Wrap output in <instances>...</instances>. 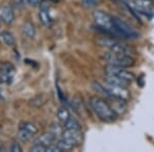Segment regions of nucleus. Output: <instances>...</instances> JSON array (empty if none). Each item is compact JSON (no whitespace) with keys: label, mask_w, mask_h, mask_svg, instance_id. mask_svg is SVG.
Returning <instances> with one entry per match:
<instances>
[{"label":"nucleus","mask_w":154,"mask_h":152,"mask_svg":"<svg viewBox=\"0 0 154 152\" xmlns=\"http://www.w3.org/2000/svg\"><path fill=\"white\" fill-rule=\"evenodd\" d=\"M93 17L98 30H100L101 32H103L105 34H108V35L123 38V36L119 33L118 30L116 29L115 25H114L112 16H110V14L105 11H97L94 12Z\"/></svg>","instance_id":"obj_1"},{"label":"nucleus","mask_w":154,"mask_h":152,"mask_svg":"<svg viewBox=\"0 0 154 152\" xmlns=\"http://www.w3.org/2000/svg\"><path fill=\"white\" fill-rule=\"evenodd\" d=\"M89 104H91V109L96 113V115L102 120L114 121L117 118L116 112L105 100L99 98V97H91L89 98Z\"/></svg>","instance_id":"obj_2"},{"label":"nucleus","mask_w":154,"mask_h":152,"mask_svg":"<svg viewBox=\"0 0 154 152\" xmlns=\"http://www.w3.org/2000/svg\"><path fill=\"white\" fill-rule=\"evenodd\" d=\"M82 139L80 129H65L62 133L61 139L57 142V145L62 151H70L74 147L79 145Z\"/></svg>","instance_id":"obj_3"},{"label":"nucleus","mask_w":154,"mask_h":152,"mask_svg":"<svg viewBox=\"0 0 154 152\" xmlns=\"http://www.w3.org/2000/svg\"><path fill=\"white\" fill-rule=\"evenodd\" d=\"M104 60L106 63L111 66L116 67H122V68H131L135 66L136 62L135 59L128 54H115V53H107L104 54Z\"/></svg>","instance_id":"obj_4"},{"label":"nucleus","mask_w":154,"mask_h":152,"mask_svg":"<svg viewBox=\"0 0 154 152\" xmlns=\"http://www.w3.org/2000/svg\"><path fill=\"white\" fill-rule=\"evenodd\" d=\"M98 43L101 46L105 47L111 53L115 54H128V56H133V49L130 46L125 45L122 42L116 40L112 38H107V37H101L98 39Z\"/></svg>","instance_id":"obj_5"},{"label":"nucleus","mask_w":154,"mask_h":152,"mask_svg":"<svg viewBox=\"0 0 154 152\" xmlns=\"http://www.w3.org/2000/svg\"><path fill=\"white\" fill-rule=\"evenodd\" d=\"M104 88L106 91V97L115 100H120V101H128L130 99V92L126 88H121V86L114 85V84L105 82L103 84Z\"/></svg>","instance_id":"obj_6"},{"label":"nucleus","mask_w":154,"mask_h":152,"mask_svg":"<svg viewBox=\"0 0 154 152\" xmlns=\"http://www.w3.org/2000/svg\"><path fill=\"white\" fill-rule=\"evenodd\" d=\"M104 71H105V75L117 77V78L128 81L130 83L135 79V74L130 70H126V68H122V67H116L108 65V66L105 67V70Z\"/></svg>","instance_id":"obj_7"},{"label":"nucleus","mask_w":154,"mask_h":152,"mask_svg":"<svg viewBox=\"0 0 154 152\" xmlns=\"http://www.w3.org/2000/svg\"><path fill=\"white\" fill-rule=\"evenodd\" d=\"M113 22L118 32L123 36V38H138L139 33L126 22L117 17H113Z\"/></svg>","instance_id":"obj_8"},{"label":"nucleus","mask_w":154,"mask_h":152,"mask_svg":"<svg viewBox=\"0 0 154 152\" xmlns=\"http://www.w3.org/2000/svg\"><path fill=\"white\" fill-rule=\"evenodd\" d=\"M0 19L5 24H11L14 20V8L11 4H3L0 7Z\"/></svg>","instance_id":"obj_9"},{"label":"nucleus","mask_w":154,"mask_h":152,"mask_svg":"<svg viewBox=\"0 0 154 152\" xmlns=\"http://www.w3.org/2000/svg\"><path fill=\"white\" fill-rule=\"evenodd\" d=\"M56 139H57V137L54 136L51 132H49V133L42 134L41 136L38 138V140L36 141V143L41 144V145H44L45 147H48V146L53 145L54 142L56 141Z\"/></svg>","instance_id":"obj_10"},{"label":"nucleus","mask_w":154,"mask_h":152,"mask_svg":"<svg viewBox=\"0 0 154 152\" xmlns=\"http://www.w3.org/2000/svg\"><path fill=\"white\" fill-rule=\"evenodd\" d=\"M38 17L43 26L48 27V28L53 26L54 20L51 17V14H49V9H40V11H39V14H38Z\"/></svg>","instance_id":"obj_11"},{"label":"nucleus","mask_w":154,"mask_h":152,"mask_svg":"<svg viewBox=\"0 0 154 152\" xmlns=\"http://www.w3.org/2000/svg\"><path fill=\"white\" fill-rule=\"evenodd\" d=\"M22 31H23L24 35L28 38H34L36 35V29L35 26L33 25V23L31 22H26L24 23V25L22 26Z\"/></svg>","instance_id":"obj_12"},{"label":"nucleus","mask_w":154,"mask_h":152,"mask_svg":"<svg viewBox=\"0 0 154 152\" xmlns=\"http://www.w3.org/2000/svg\"><path fill=\"white\" fill-rule=\"evenodd\" d=\"M105 82H108V83L114 84V85H117V86H121V88H126L131 84L128 81H125L123 79L117 78V77H114V76H110V75H106Z\"/></svg>","instance_id":"obj_13"},{"label":"nucleus","mask_w":154,"mask_h":152,"mask_svg":"<svg viewBox=\"0 0 154 152\" xmlns=\"http://www.w3.org/2000/svg\"><path fill=\"white\" fill-rule=\"evenodd\" d=\"M57 116H58L59 120L61 121L62 123H65L67 120L71 117L70 112L68 111V109L65 108V107H61V108L58 110V113H57Z\"/></svg>","instance_id":"obj_14"},{"label":"nucleus","mask_w":154,"mask_h":152,"mask_svg":"<svg viewBox=\"0 0 154 152\" xmlns=\"http://www.w3.org/2000/svg\"><path fill=\"white\" fill-rule=\"evenodd\" d=\"M35 136L33 133L31 132H28L26 129H19V133H18V138L20 141L22 142H29L31 139H33V137Z\"/></svg>","instance_id":"obj_15"},{"label":"nucleus","mask_w":154,"mask_h":152,"mask_svg":"<svg viewBox=\"0 0 154 152\" xmlns=\"http://www.w3.org/2000/svg\"><path fill=\"white\" fill-rule=\"evenodd\" d=\"M1 38H2V40H3L4 43L6 44V45H8V46H11V45H14V35H12V33L11 32H9V31H3L1 33Z\"/></svg>","instance_id":"obj_16"},{"label":"nucleus","mask_w":154,"mask_h":152,"mask_svg":"<svg viewBox=\"0 0 154 152\" xmlns=\"http://www.w3.org/2000/svg\"><path fill=\"white\" fill-rule=\"evenodd\" d=\"M14 71V68L9 63H2L0 64V74L1 75H8L11 76V73Z\"/></svg>","instance_id":"obj_17"},{"label":"nucleus","mask_w":154,"mask_h":152,"mask_svg":"<svg viewBox=\"0 0 154 152\" xmlns=\"http://www.w3.org/2000/svg\"><path fill=\"white\" fill-rule=\"evenodd\" d=\"M20 129H26V131L28 132H31V133H33L34 135L37 134V132H38V129H37V126H35L34 123H28V121H24V123H22L20 124Z\"/></svg>","instance_id":"obj_18"},{"label":"nucleus","mask_w":154,"mask_h":152,"mask_svg":"<svg viewBox=\"0 0 154 152\" xmlns=\"http://www.w3.org/2000/svg\"><path fill=\"white\" fill-rule=\"evenodd\" d=\"M65 129H80V124L78 123V121L76 120L73 117H70L68 120L64 123Z\"/></svg>","instance_id":"obj_19"},{"label":"nucleus","mask_w":154,"mask_h":152,"mask_svg":"<svg viewBox=\"0 0 154 152\" xmlns=\"http://www.w3.org/2000/svg\"><path fill=\"white\" fill-rule=\"evenodd\" d=\"M30 151H32V152H45L46 151V147L44 145H41V144H37L36 143L35 145L32 147Z\"/></svg>","instance_id":"obj_20"},{"label":"nucleus","mask_w":154,"mask_h":152,"mask_svg":"<svg viewBox=\"0 0 154 152\" xmlns=\"http://www.w3.org/2000/svg\"><path fill=\"white\" fill-rule=\"evenodd\" d=\"M11 151H12V152H21L22 151V147L20 146L19 143L14 142V143H12V145L11 147Z\"/></svg>","instance_id":"obj_21"},{"label":"nucleus","mask_w":154,"mask_h":152,"mask_svg":"<svg viewBox=\"0 0 154 152\" xmlns=\"http://www.w3.org/2000/svg\"><path fill=\"white\" fill-rule=\"evenodd\" d=\"M25 1L31 7H36L37 5H39V0H25Z\"/></svg>","instance_id":"obj_22"},{"label":"nucleus","mask_w":154,"mask_h":152,"mask_svg":"<svg viewBox=\"0 0 154 152\" xmlns=\"http://www.w3.org/2000/svg\"><path fill=\"white\" fill-rule=\"evenodd\" d=\"M97 2H98V0H83V4L88 7L96 5Z\"/></svg>","instance_id":"obj_23"},{"label":"nucleus","mask_w":154,"mask_h":152,"mask_svg":"<svg viewBox=\"0 0 154 152\" xmlns=\"http://www.w3.org/2000/svg\"><path fill=\"white\" fill-rule=\"evenodd\" d=\"M11 1L12 2V3L16 4V5H21V4L24 3L25 0H11Z\"/></svg>","instance_id":"obj_24"},{"label":"nucleus","mask_w":154,"mask_h":152,"mask_svg":"<svg viewBox=\"0 0 154 152\" xmlns=\"http://www.w3.org/2000/svg\"><path fill=\"white\" fill-rule=\"evenodd\" d=\"M1 148H2V142L0 140V150H1Z\"/></svg>","instance_id":"obj_25"},{"label":"nucleus","mask_w":154,"mask_h":152,"mask_svg":"<svg viewBox=\"0 0 154 152\" xmlns=\"http://www.w3.org/2000/svg\"><path fill=\"white\" fill-rule=\"evenodd\" d=\"M0 21H1V19H0Z\"/></svg>","instance_id":"obj_26"}]
</instances>
